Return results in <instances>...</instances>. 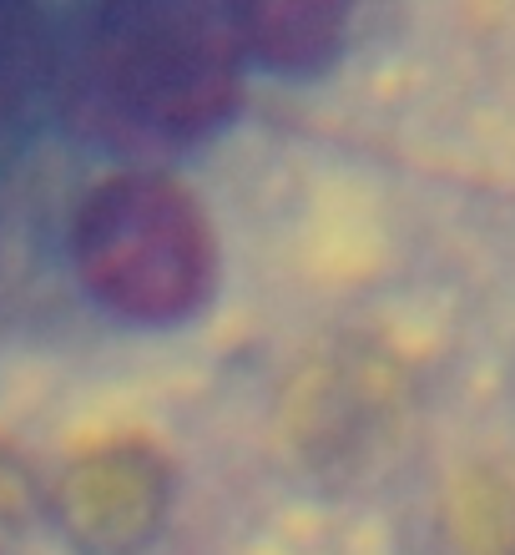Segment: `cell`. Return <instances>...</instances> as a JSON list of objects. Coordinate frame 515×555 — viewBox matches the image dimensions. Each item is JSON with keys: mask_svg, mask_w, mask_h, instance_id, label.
<instances>
[{"mask_svg": "<svg viewBox=\"0 0 515 555\" xmlns=\"http://www.w3.org/2000/svg\"><path fill=\"white\" fill-rule=\"evenodd\" d=\"M353 0H228L243 51L273 72H319L349 30Z\"/></svg>", "mask_w": 515, "mask_h": 555, "instance_id": "3", "label": "cell"}, {"mask_svg": "<svg viewBox=\"0 0 515 555\" xmlns=\"http://www.w3.org/2000/svg\"><path fill=\"white\" fill-rule=\"evenodd\" d=\"M91 76L117 132L192 142L233 117L243 41L228 0H102Z\"/></svg>", "mask_w": 515, "mask_h": 555, "instance_id": "1", "label": "cell"}, {"mask_svg": "<svg viewBox=\"0 0 515 555\" xmlns=\"http://www.w3.org/2000/svg\"><path fill=\"white\" fill-rule=\"evenodd\" d=\"M51 72V36L36 0H0V121L21 117Z\"/></svg>", "mask_w": 515, "mask_h": 555, "instance_id": "4", "label": "cell"}, {"mask_svg": "<svg viewBox=\"0 0 515 555\" xmlns=\"http://www.w3.org/2000/svg\"><path fill=\"white\" fill-rule=\"evenodd\" d=\"M76 273L112 313L177 323L213 293L218 248L207 212L177 177L121 172L81 197L72 222Z\"/></svg>", "mask_w": 515, "mask_h": 555, "instance_id": "2", "label": "cell"}]
</instances>
